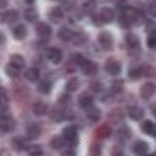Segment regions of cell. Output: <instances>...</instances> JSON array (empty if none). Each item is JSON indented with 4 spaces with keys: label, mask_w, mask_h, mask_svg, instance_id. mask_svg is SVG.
Returning <instances> with one entry per match:
<instances>
[{
    "label": "cell",
    "mask_w": 156,
    "mask_h": 156,
    "mask_svg": "<svg viewBox=\"0 0 156 156\" xmlns=\"http://www.w3.org/2000/svg\"><path fill=\"white\" fill-rule=\"evenodd\" d=\"M62 137L66 139V142L75 145L76 140H78V129H76V126H73V125L66 126V128L62 129Z\"/></svg>",
    "instance_id": "obj_1"
},
{
    "label": "cell",
    "mask_w": 156,
    "mask_h": 156,
    "mask_svg": "<svg viewBox=\"0 0 156 156\" xmlns=\"http://www.w3.org/2000/svg\"><path fill=\"white\" fill-rule=\"evenodd\" d=\"M98 44L101 45V48H105V50L112 48V44H114L112 34L108 33V31H101V33L98 34Z\"/></svg>",
    "instance_id": "obj_2"
},
{
    "label": "cell",
    "mask_w": 156,
    "mask_h": 156,
    "mask_svg": "<svg viewBox=\"0 0 156 156\" xmlns=\"http://www.w3.org/2000/svg\"><path fill=\"white\" fill-rule=\"evenodd\" d=\"M122 66H120V62L117 61V59H108L106 62H105V69H106V72L109 73V75H119L120 73V69Z\"/></svg>",
    "instance_id": "obj_3"
},
{
    "label": "cell",
    "mask_w": 156,
    "mask_h": 156,
    "mask_svg": "<svg viewBox=\"0 0 156 156\" xmlns=\"http://www.w3.org/2000/svg\"><path fill=\"white\" fill-rule=\"evenodd\" d=\"M154 92H156V84L153 81H147L140 87V97L142 98H150Z\"/></svg>",
    "instance_id": "obj_4"
},
{
    "label": "cell",
    "mask_w": 156,
    "mask_h": 156,
    "mask_svg": "<svg viewBox=\"0 0 156 156\" xmlns=\"http://www.w3.org/2000/svg\"><path fill=\"white\" fill-rule=\"evenodd\" d=\"M47 56H48V59L53 62V64H58V62H61V59H62V51H61V48H58V47H51V48H48V51H47Z\"/></svg>",
    "instance_id": "obj_5"
},
{
    "label": "cell",
    "mask_w": 156,
    "mask_h": 156,
    "mask_svg": "<svg viewBox=\"0 0 156 156\" xmlns=\"http://www.w3.org/2000/svg\"><path fill=\"white\" fill-rule=\"evenodd\" d=\"M27 33H28V30H27V27H25L23 23H17V25L12 27V36H14L16 39H19V41H22V39L27 37Z\"/></svg>",
    "instance_id": "obj_6"
},
{
    "label": "cell",
    "mask_w": 156,
    "mask_h": 156,
    "mask_svg": "<svg viewBox=\"0 0 156 156\" xmlns=\"http://www.w3.org/2000/svg\"><path fill=\"white\" fill-rule=\"evenodd\" d=\"M133 151L139 156H145L148 153V144L144 140H136L133 144Z\"/></svg>",
    "instance_id": "obj_7"
},
{
    "label": "cell",
    "mask_w": 156,
    "mask_h": 156,
    "mask_svg": "<svg viewBox=\"0 0 156 156\" xmlns=\"http://www.w3.org/2000/svg\"><path fill=\"white\" fill-rule=\"evenodd\" d=\"M36 33L39 36H42V37H48L51 34V28H50V25L45 23V22H37L36 23Z\"/></svg>",
    "instance_id": "obj_8"
},
{
    "label": "cell",
    "mask_w": 156,
    "mask_h": 156,
    "mask_svg": "<svg viewBox=\"0 0 156 156\" xmlns=\"http://www.w3.org/2000/svg\"><path fill=\"white\" fill-rule=\"evenodd\" d=\"M17 19H19V11H16V9H9L2 14V22H6V23H12Z\"/></svg>",
    "instance_id": "obj_9"
},
{
    "label": "cell",
    "mask_w": 156,
    "mask_h": 156,
    "mask_svg": "<svg viewBox=\"0 0 156 156\" xmlns=\"http://www.w3.org/2000/svg\"><path fill=\"white\" fill-rule=\"evenodd\" d=\"M78 103H80V106L81 108H90L92 106V103H94V97L90 95V94H87V92H84V94H81L80 95V98H78Z\"/></svg>",
    "instance_id": "obj_10"
},
{
    "label": "cell",
    "mask_w": 156,
    "mask_h": 156,
    "mask_svg": "<svg viewBox=\"0 0 156 156\" xmlns=\"http://www.w3.org/2000/svg\"><path fill=\"white\" fill-rule=\"evenodd\" d=\"M128 115L131 117L133 120H140L144 117V109L140 106H129L128 108Z\"/></svg>",
    "instance_id": "obj_11"
},
{
    "label": "cell",
    "mask_w": 156,
    "mask_h": 156,
    "mask_svg": "<svg viewBox=\"0 0 156 156\" xmlns=\"http://www.w3.org/2000/svg\"><path fill=\"white\" fill-rule=\"evenodd\" d=\"M14 126H16L14 119L3 115V119H2V131H3V133H11L12 129H14Z\"/></svg>",
    "instance_id": "obj_12"
},
{
    "label": "cell",
    "mask_w": 156,
    "mask_h": 156,
    "mask_svg": "<svg viewBox=\"0 0 156 156\" xmlns=\"http://www.w3.org/2000/svg\"><path fill=\"white\" fill-rule=\"evenodd\" d=\"M27 136L30 139H36L41 136V125H37V123H31L27 126Z\"/></svg>",
    "instance_id": "obj_13"
},
{
    "label": "cell",
    "mask_w": 156,
    "mask_h": 156,
    "mask_svg": "<svg viewBox=\"0 0 156 156\" xmlns=\"http://www.w3.org/2000/svg\"><path fill=\"white\" fill-rule=\"evenodd\" d=\"M100 19H101L103 23L112 22V19H114V11H112L111 8H103L101 12H100Z\"/></svg>",
    "instance_id": "obj_14"
},
{
    "label": "cell",
    "mask_w": 156,
    "mask_h": 156,
    "mask_svg": "<svg viewBox=\"0 0 156 156\" xmlns=\"http://www.w3.org/2000/svg\"><path fill=\"white\" fill-rule=\"evenodd\" d=\"M81 70H83L86 75H94V73H97V64H95L94 61H87V59H86V62L81 66Z\"/></svg>",
    "instance_id": "obj_15"
},
{
    "label": "cell",
    "mask_w": 156,
    "mask_h": 156,
    "mask_svg": "<svg viewBox=\"0 0 156 156\" xmlns=\"http://www.w3.org/2000/svg\"><path fill=\"white\" fill-rule=\"evenodd\" d=\"M31 109H33V112L36 115H44L47 112V105H45V103H42V101H34Z\"/></svg>",
    "instance_id": "obj_16"
},
{
    "label": "cell",
    "mask_w": 156,
    "mask_h": 156,
    "mask_svg": "<svg viewBox=\"0 0 156 156\" xmlns=\"http://www.w3.org/2000/svg\"><path fill=\"white\" fill-rule=\"evenodd\" d=\"M100 117H101L100 109H97V108H87V119H89L90 122L100 120Z\"/></svg>",
    "instance_id": "obj_17"
},
{
    "label": "cell",
    "mask_w": 156,
    "mask_h": 156,
    "mask_svg": "<svg viewBox=\"0 0 156 156\" xmlns=\"http://www.w3.org/2000/svg\"><path fill=\"white\" fill-rule=\"evenodd\" d=\"M25 78H27L28 81H37L39 80V69L30 67L27 72H25Z\"/></svg>",
    "instance_id": "obj_18"
},
{
    "label": "cell",
    "mask_w": 156,
    "mask_h": 156,
    "mask_svg": "<svg viewBox=\"0 0 156 156\" xmlns=\"http://www.w3.org/2000/svg\"><path fill=\"white\" fill-rule=\"evenodd\" d=\"M48 17H50L51 20H53V22H59V20L62 19V9H61V8H58V6H55L53 9H50Z\"/></svg>",
    "instance_id": "obj_19"
},
{
    "label": "cell",
    "mask_w": 156,
    "mask_h": 156,
    "mask_svg": "<svg viewBox=\"0 0 156 156\" xmlns=\"http://www.w3.org/2000/svg\"><path fill=\"white\" fill-rule=\"evenodd\" d=\"M5 73L9 76V78H17L19 73H20V69L12 66V64H8V66H5Z\"/></svg>",
    "instance_id": "obj_20"
},
{
    "label": "cell",
    "mask_w": 156,
    "mask_h": 156,
    "mask_svg": "<svg viewBox=\"0 0 156 156\" xmlns=\"http://www.w3.org/2000/svg\"><path fill=\"white\" fill-rule=\"evenodd\" d=\"M73 34H75V33H72V30H70V28H66V27L61 28V30L58 31V36L62 39V41H72Z\"/></svg>",
    "instance_id": "obj_21"
},
{
    "label": "cell",
    "mask_w": 156,
    "mask_h": 156,
    "mask_svg": "<svg viewBox=\"0 0 156 156\" xmlns=\"http://www.w3.org/2000/svg\"><path fill=\"white\" fill-rule=\"evenodd\" d=\"M78 87H80V80L78 78H69V81L66 83V89L69 90V92H75V90H78Z\"/></svg>",
    "instance_id": "obj_22"
},
{
    "label": "cell",
    "mask_w": 156,
    "mask_h": 156,
    "mask_svg": "<svg viewBox=\"0 0 156 156\" xmlns=\"http://www.w3.org/2000/svg\"><path fill=\"white\" fill-rule=\"evenodd\" d=\"M142 131H144L145 134H151V136H156V126L151 123V122H148V120H145L144 123H142Z\"/></svg>",
    "instance_id": "obj_23"
},
{
    "label": "cell",
    "mask_w": 156,
    "mask_h": 156,
    "mask_svg": "<svg viewBox=\"0 0 156 156\" xmlns=\"http://www.w3.org/2000/svg\"><path fill=\"white\" fill-rule=\"evenodd\" d=\"M97 136H98L100 139H106V137H109V136H111V128H109L108 125H101V126H98V128H97Z\"/></svg>",
    "instance_id": "obj_24"
},
{
    "label": "cell",
    "mask_w": 156,
    "mask_h": 156,
    "mask_svg": "<svg viewBox=\"0 0 156 156\" xmlns=\"http://www.w3.org/2000/svg\"><path fill=\"white\" fill-rule=\"evenodd\" d=\"M23 16H25V19H27L28 22H36V20H37V17H39L37 11H36L34 8H28L27 11L23 12Z\"/></svg>",
    "instance_id": "obj_25"
},
{
    "label": "cell",
    "mask_w": 156,
    "mask_h": 156,
    "mask_svg": "<svg viewBox=\"0 0 156 156\" xmlns=\"http://www.w3.org/2000/svg\"><path fill=\"white\" fill-rule=\"evenodd\" d=\"M37 90L41 94H50V90H51V83L48 80H44L37 84Z\"/></svg>",
    "instance_id": "obj_26"
},
{
    "label": "cell",
    "mask_w": 156,
    "mask_h": 156,
    "mask_svg": "<svg viewBox=\"0 0 156 156\" xmlns=\"http://www.w3.org/2000/svg\"><path fill=\"white\" fill-rule=\"evenodd\" d=\"M9 64H12V66H16V67H23L25 66V59L20 56V55H12L11 59H9Z\"/></svg>",
    "instance_id": "obj_27"
},
{
    "label": "cell",
    "mask_w": 156,
    "mask_h": 156,
    "mask_svg": "<svg viewBox=\"0 0 156 156\" xmlns=\"http://www.w3.org/2000/svg\"><path fill=\"white\" fill-rule=\"evenodd\" d=\"M11 144H12V148H14L16 151H22V150H25V142H23L22 137H14V139L11 140Z\"/></svg>",
    "instance_id": "obj_28"
},
{
    "label": "cell",
    "mask_w": 156,
    "mask_h": 156,
    "mask_svg": "<svg viewBox=\"0 0 156 156\" xmlns=\"http://www.w3.org/2000/svg\"><path fill=\"white\" fill-rule=\"evenodd\" d=\"M72 41H73L75 45H83L87 41V36H86V33H75Z\"/></svg>",
    "instance_id": "obj_29"
},
{
    "label": "cell",
    "mask_w": 156,
    "mask_h": 156,
    "mask_svg": "<svg viewBox=\"0 0 156 156\" xmlns=\"http://www.w3.org/2000/svg\"><path fill=\"white\" fill-rule=\"evenodd\" d=\"M122 90H123V81L122 80L112 81V84H111V92L112 94H120Z\"/></svg>",
    "instance_id": "obj_30"
},
{
    "label": "cell",
    "mask_w": 156,
    "mask_h": 156,
    "mask_svg": "<svg viewBox=\"0 0 156 156\" xmlns=\"http://www.w3.org/2000/svg\"><path fill=\"white\" fill-rule=\"evenodd\" d=\"M64 140H66V139H64V137H53V139H51L50 140V145L51 147H53V148H56V150H61L62 147H64Z\"/></svg>",
    "instance_id": "obj_31"
},
{
    "label": "cell",
    "mask_w": 156,
    "mask_h": 156,
    "mask_svg": "<svg viewBox=\"0 0 156 156\" xmlns=\"http://www.w3.org/2000/svg\"><path fill=\"white\" fill-rule=\"evenodd\" d=\"M27 153L28 156H42V148L39 145H31L27 148Z\"/></svg>",
    "instance_id": "obj_32"
},
{
    "label": "cell",
    "mask_w": 156,
    "mask_h": 156,
    "mask_svg": "<svg viewBox=\"0 0 156 156\" xmlns=\"http://www.w3.org/2000/svg\"><path fill=\"white\" fill-rule=\"evenodd\" d=\"M128 75H129V78H133V80H137V78L142 76V67H131Z\"/></svg>",
    "instance_id": "obj_33"
},
{
    "label": "cell",
    "mask_w": 156,
    "mask_h": 156,
    "mask_svg": "<svg viewBox=\"0 0 156 156\" xmlns=\"http://www.w3.org/2000/svg\"><path fill=\"white\" fill-rule=\"evenodd\" d=\"M129 136H131V131H129V128L123 125V126L119 129V139H122V140H126Z\"/></svg>",
    "instance_id": "obj_34"
},
{
    "label": "cell",
    "mask_w": 156,
    "mask_h": 156,
    "mask_svg": "<svg viewBox=\"0 0 156 156\" xmlns=\"http://www.w3.org/2000/svg\"><path fill=\"white\" fill-rule=\"evenodd\" d=\"M89 89L92 90L94 94H100L101 90H103V84H101L100 81H92V83L89 84Z\"/></svg>",
    "instance_id": "obj_35"
},
{
    "label": "cell",
    "mask_w": 156,
    "mask_h": 156,
    "mask_svg": "<svg viewBox=\"0 0 156 156\" xmlns=\"http://www.w3.org/2000/svg\"><path fill=\"white\" fill-rule=\"evenodd\" d=\"M89 151H90V156H100V154H101V144H98V142L92 144Z\"/></svg>",
    "instance_id": "obj_36"
},
{
    "label": "cell",
    "mask_w": 156,
    "mask_h": 156,
    "mask_svg": "<svg viewBox=\"0 0 156 156\" xmlns=\"http://www.w3.org/2000/svg\"><path fill=\"white\" fill-rule=\"evenodd\" d=\"M122 117H123V111L122 109H114L111 114H109V119L112 120V122H117V119H122Z\"/></svg>",
    "instance_id": "obj_37"
},
{
    "label": "cell",
    "mask_w": 156,
    "mask_h": 156,
    "mask_svg": "<svg viewBox=\"0 0 156 156\" xmlns=\"http://www.w3.org/2000/svg\"><path fill=\"white\" fill-rule=\"evenodd\" d=\"M72 61H73L75 64H78V66H83V64L86 62V59H84V56H83L81 53H73V55H72Z\"/></svg>",
    "instance_id": "obj_38"
},
{
    "label": "cell",
    "mask_w": 156,
    "mask_h": 156,
    "mask_svg": "<svg viewBox=\"0 0 156 156\" xmlns=\"http://www.w3.org/2000/svg\"><path fill=\"white\" fill-rule=\"evenodd\" d=\"M64 117H66V114L58 109V111H53V114H51V120L53 122H61V120H64Z\"/></svg>",
    "instance_id": "obj_39"
},
{
    "label": "cell",
    "mask_w": 156,
    "mask_h": 156,
    "mask_svg": "<svg viewBox=\"0 0 156 156\" xmlns=\"http://www.w3.org/2000/svg\"><path fill=\"white\" fill-rule=\"evenodd\" d=\"M147 45L150 48H156V33L154 34H148L147 37Z\"/></svg>",
    "instance_id": "obj_40"
},
{
    "label": "cell",
    "mask_w": 156,
    "mask_h": 156,
    "mask_svg": "<svg viewBox=\"0 0 156 156\" xmlns=\"http://www.w3.org/2000/svg\"><path fill=\"white\" fill-rule=\"evenodd\" d=\"M154 73H156V70H154L151 66H142V75L151 76V75H154Z\"/></svg>",
    "instance_id": "obj_41"
},
{
    "label": "cell",
    "mask_w": 156,
    "mask_h": 156,
    "mask_svg": "<svg viewBox=\"0 0 156 156\" xmlns=\"http://www.w3.org/2000/svg\"><path fill=\"white\" fill-rule=\"evenodd\" d=\"M83 9H84V11H92V9H95V2H84V3H83Z\"/></svg>",
    "instance_id": "obj_42"
},
{
    "label": "cell",
    "mask_w": 156,
    "mask_h": 156,
    "mask_svg": "<svg viewBox=\"0 0 156 156\" xmlns=\"http://www.w3.org/2000/svg\"><path fill=\"white\" fill-rule=\"evenodd\" d=\"M148 11H150V16L156 17V3H151V5L148 6Z\"/></svg>",
    "instance_id": "obj_43"
},
{
    "label": "cell",
    "mask_w": 156,
    "mask_h": 156,
    "mask_svg": "<svg viewBox=\"0 0 156 156\" xmlns=\"http://www.w3.org/2000/svg\"><path fill=\"white\" fill-rule=\"evenodd\" d=\"M8 103V95H6V90L2 87V105H6Z\"/></svg>",
    "instance_id": "obj_44"
},
{
    "label": "cell",
    "mask_w": 156,
    "mask_h": 156,
    "mask_svg": "<svg viewBox=\"0 0 156 156\" xmlns=\"http://www.w3.org/2000/svg\"><path fill=\"white\" fill-rule=\"evenodd\" d=\"M69 101H70V95H69V94H64V95H61L59 103H69Z\"/></svg>",
    "instance_id": "obj_45"
},
{
    "label": "cell",
    "mask_w": 156,
    "mask_h": 156,
    "mask_svg": "<svg viewBox=\"0 0 156 156\" xmlns=\"http://www.w3.org/2000/svg\"><path fill=\"white\" fill-rule=\"evenodd\" d=\"M72 8H73V2H64L61 9H67V11H69V9H72Z\"/></svg>",
    "instance_id": "obj_46"
},
{
    "label": "cell",
    "mask_w": 156,
    "mask_h": 156,
    "mask_svg": "<svg viewBox=\"0 0 156 156\" xmlns=\"http://www.w3.org/2000/svg\"><path fill=\"white\" fill-rule=\"evenodd\" d=\"M115 6H117V9H120V11H126V9H128V6H126L125 2H119Z\"/></svg>",
    "instance_id": "obj_47"
},
{
    "label": "cell",
    "mask_w": 156,
    "mask_h": 156,
    "mask_svg": "<svg viewBox=\"0 0 156 156\" xmlns=\"http://www.w3.org/2000/svg\"><path fill=\"white\" fill-rule=\"evenodd\" d=\"M92 23H95V25H101L103 22H101L100 16H92Z\"/></svg>",
    "instance_id": "obj_48"
},
{
    "label": "cell",
    "mask_w": 156,
    "mask_h": 156,
    "mask_svg": "<svg viewBox=\"0 0 156 156\" xmlns=\"http://www.w3.org/2000/svg\"><path fill=\"white\" fill-rule=\"evenodd\" d=\"M6 109H8V106H6V105H2V112H3V114H5Z\"/></svg>",
    "instance_id": "obj_49"
},
{
    "label": "cell",
    "mask_w": 156,
    "mask_h": 156,
    "mask_svg": "<svg viewBox=\"0 0 156 156\" xmlns=\"http://www.w3.org/2000/svg\"><path fill=\"white\" fill-rule=\"evenodd\" d=\"M112 156H123L122 153H112Z\"/></svg>",
    "instance_id": "obj_50"
},
{
    "label": "cell",
    "mask_w": 156,
    "mask_h": 156,
    "mask_svg": "<svg viewBox=\"0 0 156 156\" xmlns=\"http://www.w3.org/2000/svg\"><path fill=\"white\" fill-rule=\"evenodd\" d=\"M153 115L156 117V105H154V108H153Z\"/></svg>",
    "instance_id": "obj_51"
},
{
    "label": "cell",
    "mask_w": 156,
    "mask_h": 156,
    "mask_svg": "<svg viewBox=\"0 0 156 156\" xmlns=\"http://www.w3.org/2000/svg\"><path fill=\"white\" fill-rule=\"evenodd\" d=\"M148 156H156V154H148Z\"/></svg>",
    "instance_id": "obj_52"
}]
</instances>
